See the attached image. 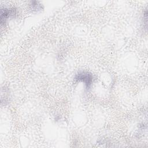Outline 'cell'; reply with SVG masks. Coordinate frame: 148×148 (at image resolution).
Returning <instances> with one entry per match:
<instances>
[{
    "mask_svg": "<svg viewBox=\"0 0 148 148\" xmlns=\"http://www.w3.org/2000/svg\"><path fill=\"white\" fill-rule=\"evenodd\" d=\"M17 14V10L14 8H1V24L2 26L5 25L9 18L14 17Z\"/></svg>",
    "mask_w": 148,
    "mask_h": 148,
    "instance_id": "obj_2",
    "label": "cell"
},
{
    "mask_svg": "<svg viewBox=\"0 0 148 148\" xmlns=\"http://www.w3.org/2000/svg\"><path fill=\"white\" fill-rule=\"evenodd\" d=\"M29 8L32 12H38L42 10L43 7L38 1H33L30 2L29 4Z\"/></svg>",
    "mask_w": 148,
    "mask_h": 148,
    "instance_id": "obj_3",
    "label": "cell"
},
{
    "mask_svg": "<svg viewBox=\"0 0 148 148\" xmlns=\"http://www.w3.org/2000/svg\"><path fill=\"white\" fill-rule=\"evenodd\" d=\"M93 76L91 73L87 71H82L78 72L75 76L74 80L75 82H82L85 86L86 89L89 90L93 82Z\"/></svg>",
    "mask_w": 148,
    "mask_h": 148,
    "instance_id": "obj_1",
    "label": "cell"
}]
</instances>
